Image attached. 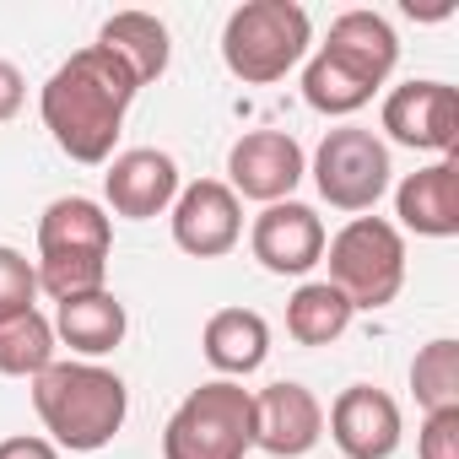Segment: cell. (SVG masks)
Returning <instances> with one entry per match:
<instances>
[{"label": "cell", "mask_w": 459, "mask_h": 459, "mask_svg": "<svg viewBox=\"0 0 459 459\" xmlns=\"http://www.w3.org/2000/svg\"><path fill=\"white\" fill-rule=\"evenodd\" d=\"M135 76L103 49V44H87L76 49L49 82H44V125L55 135V146L71 157V162H108L114 157V141L125 130V114L135 103Z\"/></svg>", "instance_id": "obj_1"}, {"label": "cell", "mask_w": 459, "mask_h": 459, "mask_svg": "<svg viewBox=\"0 0 459 459\" xmlns=\"http://www.w3.org/2000/svg\"><path fill=\"white\" fill-rule=\"evenodd\" d=\"M33 411L55 448L98 454L119 437V427L130 416V389L119 373H108L98 362H49L33 378Z\"/></svg>", "instance_id": "obj_2"}, {"label": "cell", "mask_w": 459, "mask_h": 459, "mask_svg": "<svg viewBox=\"0 0 459 459\" xmlns=\"http://www.w3.org/2000/svg\"><path fill=\"white\" fill-rule=\"evenodd\" d=\"M308 44H314V22L298 0H249L221 28V60L249 87L281 82L292 65H303Z\"/></svg>", "instance_id": "obj_3"}, {"label": "cell", "mask_w": 459, "mask_h": 459, "mask_svg": "<svg viewBox=\"0 0 459 459\" xmlns=\"http://www.w3.org/2000/svg\"><path fill=\"white\" fill-rule=\"evenodd\" d=\"M255 448V394L238 378H211L178 400L162 427V459H244Z\"/></svg>", "instance_id": "obj_4"}, {"label": "cell", "mask_w": 459, "mask_h": 459, "mask_svg": "<svg viewBox=\"0 0 459 459\" xmlns=\"http://www.w3.org/2000/svg\"><path fill=\"white\" fill-rule=\"evenodd\" d=\"M330 287L346 292L351 308H389L405 287V238L384 216H351L325 244Z\"/></svg>", "instance_id": "obj_5"}, {"label": "cell", "mask_w": 459, "mask_h": 459, "mask_svg": "<svg viewBox=\"0 0 459 459\" xmlns=\"http://www.w3.org/2000/svg\"><path fill=\"white\" fill-rule=\"evenodd\" d=\"M389 146L362 125L325 130L314 152V184L335 211H373L389 189Z\"/></svg>", "instance_id": "obj_6"}, {"label": "cell", "mask_w": 459, "mask_h": 459, "mask_svg": "<svg viewBox=\"0 0 459 459\" xmlns=\"http://www.w3.org/2000/svg\"><path fill=\"white\" fill-rule=\"evenodd\" d=\"M244 238V205L221 178H195L173 200V244L195 260H221Z\"/></svg>", "instance_id": "obj_7"}, {"label": "cell", "mask_w": 459, "mask_h": 459, "mask_svg": "<svg viewBox=\"0 0 459 459\" xmlns=\"http://www.w3.org/2000/svg\"><path fill=\"white\" fill-rule=\"evenodd\" d=\"M303 173H308L303 146L287 130H249V135L233 141V152H227V189L244 195V200H260V205L292 200Z\"/></svg>", "instance_id": "obj_8"}, {"label": "cell", "mask_w": 459, "mask_h": 459, "mask_svg": "<svg viewBox=\"0 0 459 459\" xmlns=\"http://www.w3.org/2000/svg\"><path fill=\"white\" fill-rule=\"evenodd\" d=\"M384 130L389 141L411 152H459V92L448 82H405L384 98Z\"/></svg>", "instance_id": "obj_9"}, {"label": "cell", "mask_w": 459, "mask_h": 459, "mask_svg": "<svg viewBox=\"0 0 459 459\" xmlns=\"http://www.w3.org/2000/svg\"><path fill=\"white\" fill-rule=\"evenodd\" d=\"M325 221L303 200H276L249 227V249L271 276H308L325 260Z\"/></svg>", "instance_id": "obj_10"}, {"label": "cell", "mask_w": 459, "mask_h": 459, "mask_svg": "<svg viewBox=\"0 0 459 459\" xmlns=\"http://www.w3.org/2000/svg\"><path fill=\"white\" fill-rule=\"evenodd\" d=\"M114 221L98 200L65 195L39 216V265H108Z\"/></svg>", "instance_id": "obj_11"}, {"label": "cell", "mask_w": 459, "mask_h": 459, "mask_svg": "<svg viewBox=\"0 0 459 459\" xmlns=\"http://www.w3.org/2000/svg\"><path fill=\"white\" fill-rule=\"evenodd\" d=\"M103 195H108L114 216L152 221V216L173 211V200H178V162L157 146H130V152L108 157Z\"/></svg>", "instance_id": "obj_12"}, {"label": "cell", "mask_w": 459, "mask_h": 459, "mask_svg": "<svg viewBox=\"0 0 459 459\" xmlns=\"http://www.w3.org/2000/svg\"><path fill=\"white\" fill-rule=\"evenodd\" d=\"M325 437V405L314 400V389L281 378L271 389L255 394V443L276 459H303L314 443Z\"/></svg>", "instance_id": "obj_13"}, {"label": "cell", "mask_w": 459, "mask_h": 459, "mask_svg": "<svg viewBox=\"0 0 459 459\" xmlns=\"http://www.w3.org/2000/svg\"><path fill=\"white\" fill-rule=\"evenodd\" d=\"M330 437L346 459H389L400 448V405L378 384H351L330 405Z\"/></svg>", "instance_id": "obj_14"}, {"label": "cell", "mask_w": 459, "mask_h": 459, "mask_svg": "<svg viewBox=\"0 0 459 459\" xmlns=\"http://www.w3.org/2000/svg\"><path fill=\"white\" fill-rule=\"evenodd\" d=\"M394 216L416 238H454L459 233V157H437L432 168H416L394 189Z\"/></svg>", "instance_id": "obj_15"}, {"label": "cell", "mask_w": 459, "mask_h": 459, "mask_svg": "<svg viewBox=\"0 0 459 459\" xmlns=\"http://www.w3.org/2000/svg\"><path fill=\"white\" fill-rule=\"evenodd\" d=\"M200 351L221 378H249L271 357V325L255 308H221L200 330Z\"/></svg>", "instance_id": "obj_16"}, {"label": "cell", "mask_w": 459, "mask_h": 459, "mask_svg": "<svg viewBox=\"0 0 459 459\" xmlns=\"http://www.w3.org/2000/svg\"><path fill=\"white\" fill-rule=\"evenodd\" d=\"M319 49L335 55V60H346L351 71H362L373 87H384L389 71H394V60H400V39H394V28L378 12H341L330 22V39Z\"/></svg>", "instance_id": "obj_17"}, {"label": "cell", "mask_w": 459, "mask_h": 459, "mask_svg": "<svg viewBox=\"0 0 459 459\" xmlns=\"http://www.w3.org/2000/svg\"><path fill=\"white\" fill-rule=\"evenodd\" d=\"M55 341H65L71 351L82 357H103L125 341L130 319H125V303L114 292H87V298H65L55 303Z\"/></svg>", "instance_id": "obj_18"}, {"label": "cell", "mask_w": 459, "mask_h": 459, "mask_svg": "<svg viewBox=\"0 0 459 459\" xmlns=\"http://www.w3.org/2000/svg\"><path fill=\"white\" fill-rule=\"evenodd\" d=\"M98 44L135 76V87H152V82L168 71V55H173L168 28H162L152 12H114V17L103 22Z\"/></svg>", "instance_id": "obj_19"}, {"label": "cell", "mask_w": 459, "mask_h": 459, "mask_svg": "<svg viewBox=\"0 0 459 459\" xmlns=\"http://www.w3.org/2000/svg\"><path fill=\"white\" fill-rule=\"evenodd\" d=\"M351 314H357V308L346 303V292H335L330 281H303V287L287 298V335H292L298 346H330V341L346 335Z\"/></svg>", "instance_id": "obj_20"}, {"label": "cell", "mask_w": 459, "mask_h": 459, "mask_svg": "<svg viewBox=\"0 0 459 459\" xmlns=\"http://www.w3.org/2000/svg\"><path fill=\"white\" fill-rule=\"evenodd\" d=\"M373 92H378V87H373L362 71H351L346 60H335V55H325V49L303 65V98H308L314 114H330V119L357 114L362 103H373Z\"/></svg>", "instance_id": "obj_21"}, {"label": "cell", "mask_w": 459, "mask_h": 459, "mask_svg": "<svg viewBox=\"0 0 459 459\" xmlns=\"http://www.w3.org/2000/svg\"><path fill=\"white\" fill-rule=\"evenodd\" d=\"M55 362V325L33 308L0 325V373L6 378H39Z\"/></svg>", "instance_id": "obj_22"}, {"label": "cell", "mask_w": 459, "mask_h": 459, "mask_svg": "<svg viewBox=\"0 0 459 459\" xmlns=\"http://www.w3.org/2000/svg\"><path fill=\"white\" fill-rule=\"evenodd\" d=\"M411 389L421 411H459V341H427L411 362Z\"/></svg>", "instance_id": "obj_23"}, {"label": "cell", "mask_w": 459, "mask_h": 459, "mask_svg": "<svg viewBox=\"0 0 459 459\" xmlns=\"http://www.w3.org/2000/svg\"><path fill=\"white\" fill-rule=\"evenodd\" d=\"M33 298H39V271L22 249H6L0 244V325L17 319V314H33Z\"/></svg>", "instance_id": "obj_24"}, {"label": "cell", "mask_w": 459, "mask_h": 459, "mask_svg": "<svg viewBox=\"0 0 459 459\" xmlns=\"http://www.w3.org/2000/svg\"><path fill=\"white\" fill-rule=\"evenodd\" d=\"M416 454L421 459H459V411H427Z\"/></svg>", "instance_id": "obj_25"}, {"label": "cell", "mask_w": 459, "mask_h": 459, "mask_svg": "<svg viewBox=\"0 0 459 459\" xmlns=\"http://www.w3.org/2000/svg\"><path fill=\"white\" fill-rule=\"evenodd\" d=\"M22 98H28V82H22V71H17L12 60H0V125H6V119H17Z\"/></svg>", "instance_id": "obj_26"}, {"label": "cell", "mask_w": 459, "mask_h": 459, "mask_svg": "<svg viewBox=\"0 0 459 459\" xmlns=\"http://www.w3.org/2000/svg\"><path fill=\"white\" fill-rule=\"evenodd\" d=\"M0 459H60V448L49 437H6L0 443Z\"/></svg>", "instance_id": "obj_27"}]
</instances>
